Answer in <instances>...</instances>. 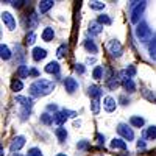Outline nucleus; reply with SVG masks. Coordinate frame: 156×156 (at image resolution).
Listing matches in <instances>:
<instances>
[{"mask_svg": "<svg viewBox=\"0 0 156 156\" xmlns=\"http://www.w3.org/2000/svg\"><path fill=\"white\" fill-rule=\"evenodd\" d=\"M53 89H55V83L53 81L42 80V78H41V80H36L34 83H31L30 94H31V97H45Z\"/></svg>", "mask_w": 156, "mask_h": 156, "instance_id": "nucleus-1", "label": "nucleus"}, {"mask_svg": "<svg viewBox=\"0 0 156 156\" xmlns=\"http://www.w3.org/2000/svg\"><path fill=\"white\" fill-rule=\"evenodd\" d=\"M134 34L137 37V41L139 42H144V44H150V41L153 39V34H151V30L148 27V23L147 22H139L136 25V28H134Z\"/></svg>", "mask_w": 156, "mask_h": 156, "instance_id": "nucleus-2", "label": "nucleus"}, {"mask_svg": "<svg viewBox=\"0 0 156 156\" xmlns=\"http://www.w3.org/2000/svg\"><path fill=\"white\" fill-rule=\"evenodd\" d=\"M145 8H147V2H139L134 8H131V12H129V20L137 25L140 22V17H142V14H144Z\"/></svg>", "mask_w": 156, "mask_h": 156, "instance_id": "nucleus-3", "label": "nucleus"}, {"mask_svg": "<svg viewBox=\"0 0 156 156\" xmlns=\"http://www.w3.org/2000/svg\"><path fill=\"white\" fill-rule=\"evenodd\" d=\"M108 50L114 58H120L122 53H123V47H122L120 41H117V39H111L108 42Z\"/></svg>", "mask_w": 156, "mask_h": 156, "instance_id": "nucleus-4", "label": "nucleus"}, {"mask_svg": "<svg viewBox=\"0 0 156 156\" xmlns=\"http://www.w3.org/2000/svg\"><path fill=\"white\" fill-rule=\"evenodd\" d=\"M117 133L122 136L123 140H133L134 139L133 128H129L126 123H119V125H117Z\"/></svg>", "mask_w": 156, "mask_h": 156, "instance_id": "nucleus-5", "label": "nucleus"}, {"mask_svg": "<svg viewBox=\"0 0 156 156\" xmlns=\"http://www.w3.org/2000/svg\"><path fill=\"white\" fill-rule=\"evenodd\" d=\"M62 84H64V89H66L69 94H75L78 90V86H80L78 81L75 80V78H72V76H66V78H64Z\"/></svg>", "mask_w": 156, "mask_h": 156, "instance_id": "nucleus-6", "label": "nucleus"}, {"mask_svg": "<svg viewBox=\"0 0 156 156\" xmlns=\"http://www.w3.org/2000/svg\"><path fill=\"white\" fill-rule=\"evenodd\" d=\"M2 20H3V23L6 25L8 30H11V31L16 30V19H14V16H11L8 11H3V12H2Z\"/></svg>", "mask_w": 156, "mask_h": 156, "instance_id": "nucleus-7", "label": "nucleus"}, {"mask_svg": "<svg viewBox=\"0 0 156 156\" xmlns=\"http://www.w3.org/2000/svg\"><path fill=\"white\" fill-rule=\"evenodd\" d=\"M23 145H25V137H23V136H16L14 139L11 140V144H9V150L16 154V151H19Z\"/></svg>", "mask_w": 156, "mask_h": 156, "instance_id": "nucleus-8", "label": "nucleus"}, {"mask_svg": "<svg viewBox=\"0 0 156 156\" xmlns=\"http://www.w3.org/2000/svg\"><path fill=\"white\" fill-rule=\"evenodd\" d=\"M103 31V25H100L97 20H92L89 23V28H87V33L90 34V36H97V34H100Z\"/></svg>", "mask_w": 156, "mask_h": 156, "instance_id": "nucleus-9", "label": "nucleus"}, {"mask_svg": "<svg viewBox=\"0 0 156 156\" xmlns=\"http://www.w3.org/2000/svg\"><path fill=\"white\" fill-rule=\"evenodd\" d=\"M87 94H89V97L92 98V100H97V98H100V97H101L103 90H101V87H100V86L92 84V86H89V87H87Z\"/></svg>", "mask_w": 156, "mask_h": 156, "instance_id": "nucleus-10", "label": "nucleus"}, {"mask_svg": "<svg viewBox=\"0 0 156 156\" xmlns=\"http://www.w3.org/2000/svg\"><path fill=\"white\" fill-rule=\"evenodd\" d=\"M55 5L53 0H42V2H39L37 5V9H39V14H45L48 9H51Z\"/></svg>", "mask_w": 156, "mask_h": 156, "instance_id": "nucleus-11", "label": "nucleus"}, {"mask_svg": "<svg viewBox=\"0 0 156 156\" xmlns=\"http://www.w3.org/2000/svg\"><path fill=\"white\" fill-rule=\"evenodd\" d=\"M103 108H105L106 112H112L117 108V101L112 97H105V100H103Z\"/></svg>", "mask_w": 156, "mask_h": 156, "instance_id": "nucleus-12", "label": "nucleus"}, {"mask_svg": "<svg viewBox=\"0 0 156 156\" xmlns=\"http://www.w3.org/2000/svg\"><path fill=\"white\" fill-rule=\"evenodd\" d=\"M67 119H69V117H67V114H66V111H64V109H61V111H58V112L53 114V120H55V123L58 126H62V123H66Z\"/></svg>", "mask_w": 156, "mask_h": 156, "instance_id": "nucleus-13", "label": "nucleus"}, {"mask_svg": "<svg viewBox=\"0 0 156 156\" xmlns=\"http://www.w3.org/2000/svg\"><path fill=\"white\" fill-rule=\"evenodd\" d=\"M31 56H33L34 61H42L47 56V50L45 48H41V47H34L33 51H31Z\"/></svg>", "mask_w": 156, "mask_h": 156, "instance_id": "nucleus-14", "label": "nucleus"}, {"mask_svg": "<svg viewBox=\"0 0 156 156\" xmlns=\"http://www.w3.org/2000/svg\"><path fill=\"white\" fill-rule=\"evenodd\" d=\"M111 148L112 150H126V140L122 137H114L111 140Z\"/></svg>", "mask_w": 156, "mask_h": 156, "instance_id": "nucleus-15", "label": "nucleus"}, {"mask_svg": "<svg viewBox=\"0 0 156 156\" xmlns=\"http://www.w3.org/2000/svg\"><path fill=\"white\" fill-rule=\"evenodd\" d=\"M122 86H123V89L126 90V92H134V90H136V84H134V81H133V78L123 76V78H122Z\"/></svg>", "mask_w": 156, "mask_h": 156, "instance_id": "nucleus-16", "label": "nucleus"}, {"mask_svg": "<svg viewBox=\"0 0 156 156\" xmlns=\"http://www.w3.org/2000/svg\"><path fill=\"white\" fill-rule=\"evenodd\" d=\"M47 73H53V75H59V70H61V67H59V64L56 62V61H50L47 66H45V69H44Z\"/></svg>", "mask_w": 156, "mask_h": 156, "instance_id": "nucleus-17", "label": "nucleus"}, {"mask_svg": "<svg viewBox=\"0 0 156 156\" xmlns=\"http://www.w3.org/2000/svg\"><path fill=\"white\" fill-rule=\"evenodd\" d=\"M41 37H42V41H45V42L53 41V37H55V30L51 28V27H45L44 31H42V34H41Z\"/></svg>", "mask_w": 156, "mask_h": 156, "instance_id": "nucleus-18", "label": "nucleus"}, {"mask_svg": "<svg viewBox=\"0 0 156 156\" xmlns=\"http://www.w3.org/2000/svg\"><path fill=\"white\" fill-rule=\"evenodd\" d=\"M16 101H19L20 106H22V108H27V109H31V106H33V100H31L30 97L17 95V97H16Z\"/></svg>", "mask_w": 156, "mask_h": 156, "instance_id": "nucleus-19", "label": "nucleus"}, {"mask_svg": "<svg viewBox=\"0 0 156 156\" xmlns=\"http://www.w3.org/2000/svg\"><path fill=\"white\" fill-rule=\"evenodd\" d=\"M83 45H84V48L89 51V53H92V55H95L97 53V45H95V42L92 41V39H84V42H83Z\"/></svg>", "mask_w": 156, "mask_h": 156, "instance_id": "nucleus-20", "label": "nucleus"}, {"mask_svg": "<svg viewBox=\"0 0 156 156\" xmlns=\"http://www.w3.org/2000/svg\"><path fill=\"white\" fill-rule=\"evenodd\" d=\"M55 134H56V137H58L59 142H66V139H67V129L64 128V126H58L55 129Z\"/></svg>", "mask_w": 156, "mask_h": 156, "instance_id": "nucleus-21", "label": "nucleus"}, {"mask_svg": "<svg viewBox=\"0 0 156 156\" xmlns=\"http://www.w3.org/2000/svg\"><path fill=\"white\" fill-rule=\"evenodd\" d=\"M11 56H12V53L9 51L8 45H5V44L0 45V58H2L3 61H8V59H11Z\"/></svg>", "mask_w": 156, "mask_h": 156, "instance_id": "nucleus-22", "label": "nucleus"}, {"mask_svg": "<svg viewBox=\"0 0 156 156\" xmlns=\"http://www.w3.org/2000/svg\"><path fill=\"white\" fill-rule=\"evenodd\" d=\"M37 22H39V16L36 14V12H30V16H28V28L31 31L37 27Z\"/></svg>", "mask_w": 156, "mask_h": 156, "instance_id": "nucleus-23", "label": "nucleus"}, {"mask_svg": "<svg viewBox=\"0 0 156 156\" xmlns=\"http://www.w3.org/2000/svg\"><path fill=\"white\" fill-rule=\"evenodd\" d=\"M129 123H131V126H134V128H142L144 123H145V120L142 119L140 115H133L131 119H129Z\"/></svg>", "mask_w": 156, "mask_h": 156, "instance_id": "nucleus-24", "label": "nucleus"}, {"mask_svg": "<svg viewBox=\"0 0 156 156\" xmlns=\"http://www.w3.org/2000/svg\"><path fill=\"white\" fill-rule=\"evenodd\" d=\"M23 89V83L20 78H12L11 81V90H14V92H19V90Z\"/></svg>", "mask_w": 156, "mask_h": 156, "instance_id": "nucleus-25", "label": "nucleus"}, {"mask_svg": "<svg viewBox=\"0 0 156 156\" xmlns=\"http://www.w3.org/2000/svg\"><path fill=\"white\" fill-rule=\"evenodd\" d=\"M148 55H150V58L151 59H154L156 61V36L150 41V44H148Z\"/></svg>", "mask_w": 156, "mask_h": 156, "instance_id": "nucleus-26", "label": "nucleus"}, {"mask_svg": "<svg viewBox=\"0 0 156 156\" xmlns=\"http://www.w3.org/2000/svg\"><path fill=\"white\" fill-rule=\"evenodd\" d=\"M144 137H148V139H156V125H150L145 131H144Z\"/></svg>", "mask_w": 156, "mask_h": 156, "instance_id": "nucleus-27", "label": "nucleus"}, {"mask_svg": "<svg viewBox=\"0 0 156 156\" xmlns=\"http://www.w3.org/2000/svg\"><path fill=\"white\" fill-rule=\"evenodd\" d=\"M67 51H69V47H67V44H61V45L56 48V56H58L59 59H61V58H66Z\"/></svg>", "mask_w": 156, "mask_h": 156, "instance_id": "nucleus-28", "label": "nucleus"}, {"mask_svg": "<svg viewBox=\"0 0 156 156\" xmlns=\"http://www.w3.org/2000/svg\"><path fill=\"white\" fill-rule=\"evenodd\" d=\"M17 75H19V78H27V76H30V69H28V66H25V64L19 66Z\"/></svg>", "mask_w": 156, "mask_h": 156, "instance_id": "nucleus-29", "label": "nucleus"}, {"mask_svg": "<svg viewBox=\"0 0 156 156\" xmlns=\"http://www.w3.org/2000/svg\"><path fill=\"white\" fill-rule=\"evenodd\" d=\"M39 120H41L44 125H51L55 120H53V115H50L48 112H44V114H41V117H39Z\"/></svg>", "mask_w": 156, "mask_h": 156, "instance_id": "nucleus-30", "label": "nucleus"}, {"mask_svg": "<svg viewBox=\"0 0 156 156\" xmlns=\"http://www.w3.org/2000/svg\"><path fill=\"white\" fill-rule=\"evenodd\" d=\"M97 22H98L100 25H111V23H112V19H111L108 14H100V16L97 17Z\"/></svg>", "mask_w": 156, "mask_h": 156, "instance_id": "nucleus-31", "label": "nucleus"}, {"mask_svg": "<svg viewBox=\"0 0 156 156\" xmlns=\"http://www.w3.org/2000/svg\"><path fill=\"white\" fill-rule=\"evenodd\" d=\"M122 75H125L126 78H133V76L136 75V67H134V66H128V67L122 72Z\"/></svg>", "mask_w": 156, "mask_h": 156, "instance_id": "nucleus-32", "label": "nucleus"}, {"mask_svg": "<svg viewBox=\"0 0 156 156\" xmlns=\"http://www.w3.org/2000/svg\"><path fill=\"white\" fill-rule=\"evenodd\" d=\"M142 94H144V97H145L147 100L156 103V94H154V92H150L148 89H142Z\"/></svg>", "mask_w": 156, "mask_h": 156, "instance_id": "nucleus-33", "label": "nucleus"}, {"mask_svg": "<svg viewBox=\"0 0 156 156\" xmlns=\"http://www.w3.org/2000/svg\"><path fill=\"white\" fill-rule=\"evenodd\" d=\"M92 76L95 78V80H101L103 78V67L101 66H95V69L92 72Z\"/></svg>", "mask_w": 156, "mask_h": 156, "instance_id": "nucleus-34", "label": "nucleus"}, {"mask_svg": "<svg viewBox=\"0 0 156 156\" xmlns=\"http://www.w3.org/2000/svg\"><path fill=\"white\" fill-rule=\"evenodd\" d=\"M90 111H92L94 114H98V111H100V98L90 101Z\"/></svg>", "mask_w": 156, "mask_h": 156, "instance_id": "nucleus-35", "label": "nucleus"}, {"mask_svg": "<svg viewBox=\"0 0 156 156\" xmlns=\"http://www.w3.org/2000/svg\"><path fill=\"white\" fill-rule=\"evenodd\" d=\"M89 6H90V9L100 11V9L105 8V3H103V2H98V0H95V2H90V3H89Z\"/></svg>", "mask_w": 156, "mask_h": 156, "instance_id": "nucleus-36", "label": "nucleus"}, {"mask_svg": "<svg viewBox=\"0 0 156 156\" xmlns=\"http://www.w3.org/2000/svg\"><path fill=\"white\" fill-rule=\"evenodd\" d=\"M108 87H109L111 90H115L117 87H119V81L115 80V76H111V78H108Z\"/></svg>", "mask_w": 156, "mask_h": 156, "instance_id": "nucleus-37", "label": "nucleus"}, {"mask_svg": "<svg viewBox=\"0 0 156 156\" xmlns=\"http://www.w3.org/2000/svg\"><path fill=\"white\" fill-rule=\"evenodd\" d=\"M16 51H17V58H19V62H20V66H22L23 58H25V53H23V48H22V45L16 44Z\"/></svg>", "mask_w": 156, "mask_h": 156, "instance_id": "nucleus-38", "label": "nucleus"}, {"mask_svg": "<svg viewBox=\"0 0 156 156\" xmlns=\"http://www.w3.org/2000/svg\"><path fill=\"white\" fill-rule=\"evenodd\" d=\"M90 147V142L89 140H78V144H76V148L78 150H87Z\"/></svg>", "mask_w": 156, "mask_h": 156, "instance_id": "nucleus-39", "label": "nucleus"}, {"mask_svg": "<svg viewBox=\"0 0 156 156\" xmlns=\"http://www.w3.org/2000/svg\"><path fill=\"white\" fill-rule=\"evenodd\" d=\"M25 41H27L28 45L34 44V42H36V33H34V31H30V33L27 34V39H25Z\"/></svg>", "mask_w": 156, "mask_h": 156, "instance_id": "nucleus-40", "label": "nucleus"}, {"mask_svg": "<svg viewBox=\"0 0 156 156\" xmlns=\"http://www.w3.org/2000/svg\"><path fill=\"white\" fill-rule=\"evenodd\" d=\"M27 156H44V154H42V151L39 150L37 147H33V148L28 150V154Z\"/></svg>", "mask_w": 156, "mask_h": 156, "instance_id": "nucleus-41", "label": "nucleus"}, {"mask_svg": "<svg viewBox=\"0 0 156 156\" xmlns=\"http://www.w3.org/2000/svg\"><path fill=\"white\" fill-rule=\"evenodd\" d=\"M95 140H97V144H100V145H105V136H103V134L97 133V134H95Z\"/></svg>", "mask_w": 156, "mask_h": 156, "instance_id": "nucleus-42", "label": "nucleus"}, {"mask_svg": "<svg viewBox=\"0 0 156 156\" xmlns=\"http://www.w3.org/2000/svg\"><path fill=\"white\" fill-rule=\"evenodd\" d=\"M75 70L78 72V73H80V75H83L84 72H86V69H84V66H83V64H75Z\"/></svg>", "mask_w": 156, "mask_h": 156, "instance_id": "nucleus-43", "label": "nucleus"}, {"mask_svg": "<svg viewBox=\"0 0 156 156\" xmlns=\"http://www.w3.org/2000/svg\"><path fill=\"white\" fill-rule=\"evenodd\" d=\"M25 2H22V0H14V2H11V5L14 6V8H22Z\"/></svg>", "mask_w": 156, "mask_h": 156, "instance_id": "nucleus-44", "label": "nucleus"}, {"mask_svg": "<svg viewBox=\"0 0 156 156\" xmlns=\"http://www.w3.org/2000/svg\"><path fill=\"white\" fill-rule=\"evenodd\" d=\"M145 147H147L145 140H144V139H139V140H137V148H139V150H144Z\"/></svg>", "mask_w": 156, "mask_h": 156, "instance_id": "nucleus-45", "label": "nucleus"}, {"mask_svg": "<svg viewBox=\"0 0 156 156\" xmlns=\"http://www.w3.org/2000/svg\"><path fill=\"white\" fill-rule=\"evenodd\" d=\"M47 109H48V111H55V112H58V106L55 105V103H51V105H48V106H47Z\"/></svg>", "mask_w": 156, "mask_h": 156, "instance_id": "nucleus-46", "label": "nucleus"}, {"mask_svg": "<svg viewBox=\"0 0 156 156\" xmlns=\"http://www.w3.org/2000/svg\"><path fill=\"white\" fill-rule=\"evenodd\" d=\"M119 100H120V103H122V105H128V103H129V98H126L125 95H122Z\"/></svg>", "mask_w": 156, "mask_h": 156, "instance_id": "nucleus-47", "label": "nucleus"}, {"mask_svg": "<svg viewBox=\"0 0 156 156\" xmlns=\"http://www.w3.org/2000/svg\"><path fill=\"white\" fill-rule=\"evenodd\" d=\"M37 75H39L37 69H30V76H37Z\"/></svg>", "mask_w": 156, "mask_h": 156, "instance_id": "nucleus-48", "label": "nucleus"}, {"mask_svg": "<svg viewBox=\"0 0 156 156\" xmlns=\"http://www.w3.org/2000/svg\"><path fill=\"white\" fill-rule=\"evenodd\" d=\"M0 156H5V150H3V147L0 148Z\"/></svg>", "mask_w": 156, "mask_h": 156, "instance_id": "nucleus-49", "label": "nucleus"}, {"mask_svg": "<svg viewBox=\"0 0 156 156\" xmlns=\"http://www.w3.org/2000/svg\"><path fill=\"white\" fill-rule=\"evenodd\" d=\"M56 156H67V154H66V153H58Z\"/></svg>", "mask_w": 156, "mask_h": 156, "instance_id": "nucleus-50", "label": "nucleus"}, {"mask_svg": "<svg viewBox=\"0 0 156 156\" xmlns=\"http://www.w3.org/2000/svg\"><path fill=\"white\" fill-rule=\"evenodd\" d=\"M14 156H22V154H19V153H16V154H14Z\"/></svg>", "mask_w": 156, "mask_h": 156, "instance_id": "nucleus-51", "label": "nucleus"}]
</instances>
